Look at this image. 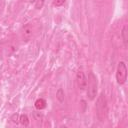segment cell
I'll use <instances>...</instances> for the list:
<instances>
[{"instance_id":"obj_1","label":"cell","mask_w":128,"mask_h":128,"mask_svg":"<svg viewBox=\"0 0 128 128\" xmlns=\"http://www.w3.org/2000/svg\"><path fill=\"white\" fill-rule=\"evenodd\" d=\"M96 114H97V118L99 119V121L103 122L106 120L107 115H108V103H107V99L105 97V95L103 93H101L96 101Z\"/></svg>"},{"instance_id":"obj_2","label":"cell","mask_w":128,"mask_h":128,"mask_svg":"<svg viewBox=\"0 0 128 128\" xmlns=\"http://www.w3.org/2000/svg\"><path fill=\"white\" fill-rule=\"evenodd\" d=\"M97 78L94 75L93 72L89 73L88 79H87V96L90 100L95 99L96 95H97Z\"/></svg>"},{"instance_id":"obj_3","label":"cell","mask_w":128,"mask_h":128,"mask_svg":"<svg viewBox=\"0 0 128 128\" xmlns=\"http://www.w3.org/2000/svg\"><path fill=\"white\" fill-rule=\"evenodd\" d=\"M116 80L119 85H122L127 80V67L124 61H120L118 63L116 69Z\"/></svg>"},{"instance_id":"obj_4","label":"cell","mask_w":128,"mask_h":128,"mask_svg":"<svg viewBox=\"0 0 128 128\" xmlns=\"http://www.w3.org/2000/svg\"><path fill=\"white\" fill-rule=\"evenodd\" d=\"M76 83L80 90H86L87 87V77L82 71H78L76 74Z\"/></svg>"},{"instance_id":"obj_5","label":"cell","mask_w":128,"mask_h":128,"mask_svg":"<svg viewBox=\"0 0 128 128\" xmlns=\"http://www.w3.org/2000/svg\"><path fill=\"white\" fill-rule=\"evenodd\" d=\"M32 36H33V27L30 24H27L22 30V40L24 42H28L31 40Z\"/></svg>"},{"instance_id":"obj_6","label":"cell","mask_w":128,"mask_h":128,"mask_svg":"<svg viewBox=\"0 0 128 128\" xmlns=\"http://www.w3.org/2000/svg\"><path fill=\"white\" fill-rule=\"evenodd\" d=\"M46 107V101L43 98H39L35 101V108L38 110H42Z\"/></svg>"},{"instance_id":"obj_7","label":"cell","mask_w":128,"mask_h":128,"mask_svg":"<svg viewBox=\"0 0 128 128\" xmlns=\"http://www.w3.org/2000/svg\"><path fill=\"white\" fill-rule=\"evenodd\" d=\"M127 26L124 25L123 29H122V32H121V36H122V40H123V43H124V47H127Z\"/></svg>"},{"instance_id":"obj_8","label":"cell","mask_w":128,"mask_h":128,"mask_svg":"<svg viewBox=\"0 0 128 128\" xmlns=\"http://www.w3.org/2000/svg\"><path fill=\"white\" fill-rule=\"evenodd\" d=\"M19 122L23 125V126H28L29 125V118L26 114H22L19 116Z\"/></svg>"},{"instance_id":"obj_9","label":"cell","mask_w":128,"mask_h":128,"mask_svg":"<svg viewBox=\"0 0 128 128\" xmlns=\"http://www.w3.org/2000/svg\"><path fill=\"white\" fill-rule=\"evenodd\" d=\"M56 98L59 100V102H63L64 101V92H63V90L60 88V89H58V91L56 92Z\"/></svg>"},{"instance_id":"obj_10","label":"cell","mask_w":128,"mask_h":128,"mask_svg":"<svg viewBox=\"0 0 128 128\" xmlns=\"http://www.w3.org/2000/svg\"><path fill=\"white\" fill-rule=\"evenodd\" d=\"M44 2H45V0H37L35 2V8L36 9H41L44 5Z\"/></svg>"},{"instance_id":"obj_11","label":"cell","mask_w":128,"mask_h":128,"mask_svg":"<svg viewBox=\"0 0 128 128\" xmlns=\"http://www.w3.org/2000/svg\"><path fill=\"white\" fill-rule=\"evenodd\" d=\"M65 3V0H54L53 1V5L59 7V6H62L63 4Z\"/></svg>"},{"instance_id":"obj_12","label":"cell","mask_w":128,"mask_h":128,"mask_svg":"<svg viewBox=\"0 0 128 128\" xmlns=\"http://www.w3.org/2000/svg\"><path fill=\"white\" fill-rule=\"evenodd\" d=\"M97 1H98V2H101V3H102V2H105V1H108V0H97Z\"/></svg>"},{"instance_id":"obj_13","label":"cell","mask_w":128,"mask_h":128,"mask_svg":"<svg viewBox=\"0 0 128 128\" xmlns=\"http://www.w3.org/2000/svg\"><path fill=\"white\" fill-rule=\"evenodd\" d=\"M29 1H30V2H31V3H35V2H36V1H37V0H29Z\"/></svg>"}]
</instances>
